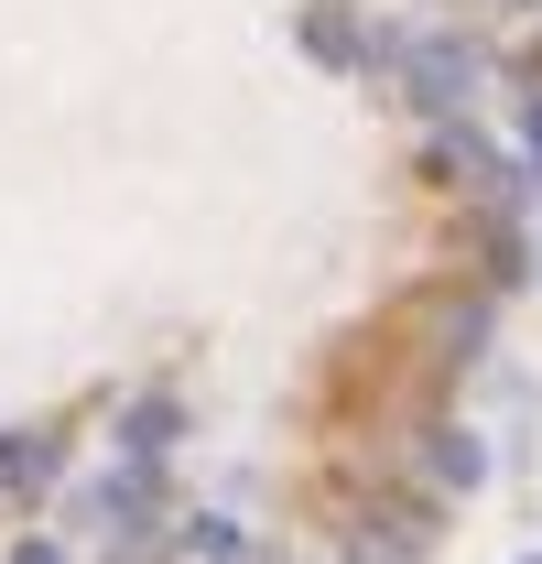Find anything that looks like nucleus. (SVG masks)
<instances>
[{
  "instance_id": "f257e3e1",
  "label": "nucleus",
  "mask_w": 542,
  "mask_h": 564,
  "mask_svg": "<svg viewBox=\"0 0 542 564\" xmlns=\"http://www.w3.org/2000/svg\"><path fill=\"white\" fill-rule=\"evenodd\" d=\"M55 478H66V434H44V423L0 434V489H55Z\"/></svg>"
},
{
  "instance_id": "f03ea898",
  "label": "nucleus",
  "mask_w": 542,
  "mask_h": 564,
  "mask_svg": "<svg viewBox=\"0 0 542 564\" xmlns=\"http://www.w3.org/2000/svg\"><path fill=\"white\" fill-rule=\"evenodd\" d=\"M402 66H412V98H423V109H456L467 76H477V55H467V44H412Z\"/></svg>"
},
{
  "instance_id": "7ed1b4c3",
  "label": "nucleus",
  "mask_w": 542,
  "mask_h": 564,
  "mask_svg": "<svg viewBox=\"0 0 542 564\" xmlns=\"http://www.w3.org/2000/svg\"><path fill=\"white\" fill-rule=\"evenodd\" d=\"M174 391H152V402H131V413H120V456H131V467H163V445H174Z\"/></svg>"
},
{
  "instance_id": "20e7f679",
  "label": "nucleus",
  "mask_w": 542,
  "mask_h": 564,
  "mask_svg": "<svg viewBox=\"0 0 542 564\" xmlns=\"http://www.w3.org/2000/svg\"><path fill=\"white\" fill-rule=\"evenodd\" d=\"M423 467H434L445 489H477V478H488V445H477L467 423H434V445H423Z\"/></svg>"
},
{
  "instance_id": "39448f33",
  "label": "nucleus",
  "mask_w": 542,
  "mask_h": 564,
  "mask_svg": "<svg viewBox=\"0 0 542 564\" xmlns=\"http://www.w3.org/2000/svg\"><path fill=\"white\" fill-rule=\"evenodd\" d=\"M304 55H326V66H358V22H347L337 0H326V11H304Z\"/></svg>"
},
{
  "instance_id": "423d86ee",
  "label": "nucleus",
  "mask_w": 542,
  "mask_h": 564,
  "mask_svg": "<svg viewBox=\"0 0 542 564\" xmlns=\"http://www.w3.org/2000/svg\"><path fill=\"white\" fill-rule=\"evenodd\" d=\"M11 564H66V554H55V543H44V532H33V543H11Z\"/></svg>"
},
{
  "instance_id": "0eeeda50",
  "label": "nucleus",
  "mask_w": 542,
  "mask_h": 564,
  "mask_svg": "<svg viewBox=\"0 0 542 564\" xmlns=\"http://www.w3.org/2000/svg\"><path fill=\"white\" fill-rule=\"evenodd\" d=\"M532 564H542V554H532Z\"/></svg>"
}]
</instances>
